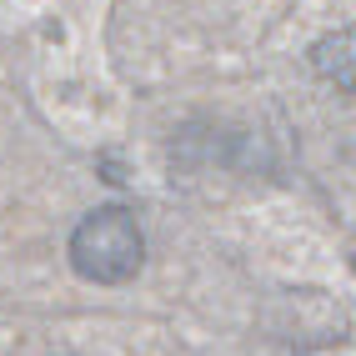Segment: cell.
I'll return each instance as SVG.
<instances>
[{"mask_svg": "<svg viewBox=\"0 0 356 356\" xmlns=\"http://www.w3.org/2000/svg\"><path fill=\"white\" fill-rule=\"evenodd\" d=\"M312 70L337 86V90H356V31H331L312 45Z\"/></svg>", "mask_w": 356, "mask_h": 356, "instance_id": "cell-2", "label": "cell"}, {"mask_svg": "<svg viewBox=\"0 0 356 356\" xmlns=\"http://www.w3.org/2000/svg\"><path fill=\"white\" fill-rule=\"evenodd\" d=\"M146 261V236L126 206H96L70 231V266L96 286H121Z\"/></svg>", "mask_w": 356, "mask_h": 356, "instance_id": "cell-1", "label": "cell"}]
</instances>
